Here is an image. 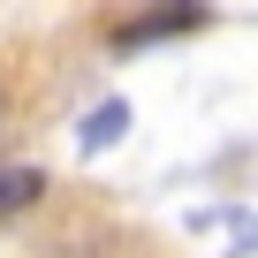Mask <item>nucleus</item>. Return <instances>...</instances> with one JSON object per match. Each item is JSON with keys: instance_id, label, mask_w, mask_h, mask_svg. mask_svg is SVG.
<instances>
[{"instance_id": "nucleus-1", "label": "nucleus", "mask_w": 258, "mask_h": 258, "mask_svg": "<svg viewBox=\"0 0 258 258\" xmlns=\"http://www.w3.org/2000/svg\"><path fill=\"white\" fill-rule=\"evenodd\" d=\"M121 137H129V106H121V99H106V106L76 129V145H84V152H106V145H121Z\"/></svg>"}, {"instance_id": "nucleus-2", "label": "nucleus", "mask_w": 258, "mask_h": 258, "mask_svg": "<svg viewBox=\"0 0 258 258\" xmlns=\"http://www.w3.org/2000/svg\"><path fill=\"white\" fill-rule=\"evenodd\" d=\"M38 190H46L38 167H0V220H16L23 205H38Z\"/></svg>"}, {"instance_id": "nucleus-3", "label": "nucleus", "mask_w": 258, "mask_h": 258, "mask_svg": "<svg viewBox=\"0 0 258 258\" xmlns=\"http://www.w3.org/2000/svg\"><path fill=\"white\" fill-rule=\"evenodd\" d=\"M0 129H8V99H0Z\"/></svg>"}]
</instances>
